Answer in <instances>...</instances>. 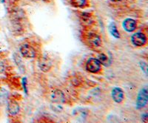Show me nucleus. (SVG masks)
<instances>
[{
  "label": "nucleus",
  "instance_id": "f257e3e1",
  "mask_svg": "<svg viewBox=\"0 0 148 123\" xmlns=\"http://www.w3.org/2000/svg\"><path fill=\"white\" fill-rule=\"evenodd\" d=\"M86 69L90 73H96L101 69V63L97 59L90 58L86 63Z\"/></svg>",
  "mask_w": 148,
  "mask_h": 123
},
{
  "label": "nucleus",
  "instance_id": "f03ea898",
  "mask_svg": "<svg viewBox=\"0 0 148 123\" xmlns=\"http://www.w3.org/2000/svg\"><path fill=\"white\" fill-rule=\"evenodd\" d=\"M20 53L22 56L26 59H32L36 56V51L33 47L29 45L25 44L21 46Z\"/></svg>",
  "mask_w": 148,
  "mask_h": 123
},
{
  "label": "nucleus",
  "instance_id": "7ed1b4c3",
  "mask_svg": "<svg viewBox=\"0 0 148 123\" xmlns=\"http://www.w3.org/2000/svg\"><path fill=\"white\" fill-rule=\"evenodd\" d=\"M147 103V88H142L139 92L137 98V107L138 108H143Z\"/></svg>",
  "mask_w": 148,
  "mask_h": 123
},
{
  "label": "nucleus",
  "instance_id": "20e7f679",
  "mask_svg": "<svg viewBox=\"0 0 148 123\" xmlns=\"http://www.w3.org/2000/svg\"><path fill=\"white\" fill-rule=\"evenodd\" d=\"M131 41L134 45L143 46L146 43L147 38L145 34L142 33H136L132 36Z\"/></svg>",
  "mask_w": 148,
  "mask_h": 123
},
{
  "label": "nucleus",
  "instance_id": "39448f33",
  "mask_svg": "<svg viewBox=\"0 0 148 123\" xmlns=\"http://www.w3.org/2000/svg\"><path fill=\"white\" fill-rule=\"evenodd\" d=\"M88 41L89 44L92 47H99L101 45V39L100 36L93 33H91L88 35Z\"/></svg>",
  "mask_w": 148,
  "mask_h": 123
},
{
  "label": "nucleus",
  "instance_id": "423d86ee",
  "mask_svg": "<svg viewBox=\"0 0 148 123\" xmlns=\"http://www.w3.org/2000/svg\"><path fill=\"white\" fill-rule=\"evenodd\" d=\"M65 97L62 91L59 90H56L53 92L52 96H51V100L53 102L56 103V104H62L64 102Z\"/></svg>",
  "mask_w": 148,
  "mask_h": 123
},
{
  "label": "nucleus",
  "instance_id": "0eeeda50",
  "mask_svg": "<svg viewBox=\"0 0 148 123\" xmlns=\"http://www.w3.org/2000/svg\"><path fill=\"white\" fill-rule=\"evenodd\" d=\"M39 67L41 71L44 72H47L50 71V69L52 67V63L51 61L47 57H42L39 61Z\"/></svg>",
  "mask_w": 148,
  "mask_h": 123
},
{
  "label": "nucleus",
  "instance_id": "6e6552de",
  "mask_svg": "<svg viewBox=\"0 0 148 123\" xmlns=\"http://www.w3.org/2000/svg\"><path fill=\"white\" fill-rule=\"evenodd\" d=\"M112 98L116 102L119 103L124 99V92L120 88H114L112 91Z\"/></svg>",
  "mask_w": 148,
  "mask_h": 123
},
{
  "label": "nucleus",
  "instance_id": "1a4fd4ad",
  "mask_svg": "<svg viewBox=\"0 0 148 123\" xmlns=\"http://www.w3.org/2000/svg\"><path fill=\"white\" fill-rule=\"evenodd\" d=\"M136 22L133 19H126L123 22V27L127 32H133L136 28Z\"/></svg>",
  "mask_w": 148,
  "mask_h": 123
},
{
  "label": "nucleus",
  "instance_id": "9d476101",
  "mask_svg": "<svg viewBox=\"0 0 148 123\" xmlns=\"http://www.w3.org/2000/svg\"><path fill=\"white\" fill-rule=\"evenodd\" d=\"M8 111L11 115H16L19 111V105L15 101H10L8 104Z\"/></svg>",
  "mask_w": 148,
  "mask_h": 123
},
{
  "label": "nucleus",
  "instance_id": "9b49d317",
  "mask_svg": "<svg viewBox=\"0 0 148 123\" xmlns=\"http://www.w3.org/2000/svg\"><path fill=\"white\" fill-rule=\"evenodd\" d=\"M71 4L76 8H83L87 4V0H71Z\"/></svg>",
  "mask_w": 148,
  "mask_h": 123
},
{
  "label": "nucleus",
  "instance_id": "f8f14e48",
  "mask_svg": "<svg viewBox=\"0 0 148 123\" xmlns=\"http://www.w3.org/2000/svg\"><path fill=\"white\" fill-rule=\"evenodd\" d=\"M110 34H112V35L114 36L115 38H119L120 37V35H119V32L118 31V30H117V27H116V25H115L114 23H112L110 25Z\"/></svg>",
  "mask_w": 148,
  "mask_h": 123
},
{
  "label": "nucleus",
  "instance_id": "ddd939ff",
  "mask_svg": "<svg viewBox=\"0 0 148 123\" xmlns=\"http://www.w3.org/2000/svg\"><path fill=\"white\" fill-rule=\"evenodd\" d=\"M8 99V92L5 90H0V104H5Z\"/></svg>",
  "mask_w": 148,
  "mask_h": 123
},
{
  "label": "nucleus",
  "instance_id": "4468645a",
  "mask_svg": "<svg viewBox=\"0 0 148 123\" xmlns=\"http://www.w3.org/2000/svg\"><path fill=\"white\" fill-rule=\"evenodd\" d=\"M98 60L99 61L100 63H101V65H107V64L108 63V56L105 55V54H101L99 56V59H98Z\"/></svg>",
  "mask_w": 148,
  "mask_h": 123
},
{
  "label": "nucleus",
  "instance_id": "2eb2a0df",
  "mask_svg": "<svg viewBox=\"0 0 148 123\" xmlns=\"http://www.w3.org/2000/svg\"><path fill=\"white\" fill-rule=\"evenodd\" d=\"M141 68L143 71H145V73H147V64L145 63H141Z\"/></svg>",
  "mask_w": 148,
  "mask_h": 123
},
{
  "label": "nucleus",
  "instance_id": "dca6fc26",
  "mask_svg": "<svg viewBox=\"0 0 148 123\" xmlns=\"http://www.w3.org/2000/svg\"><path fill=\"white\" fill-rule=\"evenodd\" d=\"M26 83H27V79H26V78H25V79H23V86H24V89H25V93H27V87H26Z\"/></svg>",
  "mask_w": 148,
  "mask_h": 123
},
{
  "label": "nucleus",
  "instance_id": "f3484780",
  "mask_svg": "<svg viewBox=\"0 0 148 123\" xmlns=\"http://www.w3.org/2000/svg\"><path fill=\"white\" fill-rule=\"evenodd\" d=\"M112 2H120V1H121V0H111Z\"/></svg>",
  "mask_w": 148,
  "mask_h": 123
},
{
  "label": "nucleus",
  "instance_id": "a211bd4d",
  "mask_svg": "<svg viewBox=\"0 0 148 123\" xmlns=\"http://www.w3.org/2000/svg\"><path fill=\"white\" fill-rule=\"evenodd\" d=\"M5 2V0H0V2H1V3H4Z\"/></svg>",
  "mask_w": 148,
  "mask_h": 123
},
{
  "label": "nucleus",
  "instance_id": "6ab92c4d",
  "mask_svg": "<svg viewBox=\"0 0 148 123\" xmlns=\"http://www.w3.org/2000/svg\"><path fill=\"white\" fill-rule=\"evenodd\" d=\"M41 1H43V2H48L50 0H41Z\"/></svg>",
  "mask_w": 148,
  "mask_h": 123
}]
</instances>
